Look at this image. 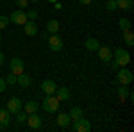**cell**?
I'll return each instance as SVG.
<instances>
[{
  "mask_svg": "<svg viewBox=\"0 0 134 132\" xmlns=\"http://www.w3.org/2000/svg\"><path fill=\"white\" fill-rule=\"evenodd\" d=\"M2 64H4V54L0 52V66H2Z\"/></svg>",
  "mask_w": 134,
  "mask_h": 132,
  "instance_id": "e575fe53",
  "label": "cell"
},
{
  "mask_svg": "<svg viewBox=\"0 0 134 132\" xmlns=\"http://www.w3.org/2000/svg\"><path fill=\"white\" fill-rule=\"evenodd\" d=\"M5 88H7V82H5V79H2V77H0V93L5 91Z\"/></svg>",
  "mask_w": 134,
  "mask_h": 132,
  "instance_id": "4dcf8cb0",
  "label": "cell"
},
{
  "mask_svg": "<svg viewBox=\"0 0 134 132\" xmlns=\"http://www.w3.org/2000/svg\"><path fill=\"white\" fill-rule=\"evenodd\" d=\"M105 7H107V11H116V9H118V5H116V0H107Z\"/></svg>",
  "mask_w": 134,
  "mask_h": 132,
  "instance_id": "4316f807",
  "label": "cell"
},
{
  "mask_svg": "<svg viewBox=\"0 0 134 132\" xmlns=\"http://www.w3.org/2000/svg\"><path fill=\"white\" fill-rule=\"evenodd\" d=\"M118 25H120V29H122V31H127V29H131V21L127 20V18H122V20L118 21Z\"/></svg>",
  "mask_w": 134,
  "mask_h": 132,
  "instance_id": "cb8c5ba5",
  "label": "cell"
},
{
  "mask_svg": "<svg viewBox=\"0 0 134 132\" xmlns=\"http://www.w3.org/2000/svg\"><path fill=\"white\" fill-rule=\"evenodd\" d=\"M23 111L27 112V114H32V112H38V102L34 100H29L23 104Z\"/></svg>",
  "mask_w": 134,
  "mask_h": 132,
  "instance_id": "e0dca14e",
  "label": "cell"
},
{
  "mask_svg": "<svg viewBox=\"0 0 134 132\" xmlns=\"http://www.w3.org/2000/svg\"><path fill=\"white\" fill-rule=\"evenodd\" d=\"M54 95H55V98L59 102H64V100L70 98V89H68V88H57Z\"/></svg>",
  "mask_w": 134,
  "mask_h": 132,
  "instance_id": "5bb4252c",
  "label": "cell"
},
{
  "mask_svg": "<svg viewBox=\"0 0 134 132\" xmlns=\"http://www.w3.org/2000/svg\"><path fill=\"white\" fill-rule=\"evenodd\" d=\"M23 68H25V64H23V61H21L20 57H14V59H11V61H9V70H11V73L20 75V73H23Z\"/></svg>",
  "mask_w": 134,
  "mask_h": 132,
  "instance_id": "5b68a950",
  "label": "cell"
},
{
  "mask_svg": "<svg viewBox=\"0 0 134 132\" xmlns=\"http://www.w3.org/2000/svg\"><path fill=\"white\" fill-rule=\"evenodd\" d=\"M5 82H7L9 86L16 84V75H14V73H9V75H7V79H5Z\"/></svg>",
  "mask_w": 134,
  "mask_h": 132,
  "instance_id": "83f0119b",
  "label": "cell"
},
{
  "mask_svg": "<svg viewBox=\"0 0 134 132\" xmlns=\"http://www.w3.org/2000/svg\"><path fill=\"white\" fill-rule=\"evenodd\" d=\"M9 122H11V112L7 109H4V107H0V123L9 127Z\"/></svg>",
  "mask_w": 134,
  "mask_h": 132,
  "instance_id": "ac0fdd59",
  "label": "cell"
},
{
  "mask_svg": "<svg viewBox=\"0 0 134 132\" xmlns=\"http://www.w3.org/2000/svg\"><path fill=\"white\" fill-rule=\"evenodd\" d=\"M48 45H50L52 52L63 50V38L57 36V34H50V36H48Z\"/></svg>",
  "mask_w": 134,
  "mask_h": 132,
  "instance_id": "8992f818",
  "label": "cell"
},
{
  "mask_svg": "<svg viewBox=\"0 0 134 132\" xmlns=\"http://www.w3.org/2000/svg\"><path fill=\"white\" fill-rule=\"evenodd\" d=\"M41 107L45 109L47 112H57L59 111V100L55 98V95H47L45 100L41 102Z\"/></svg>",
  "mask_w": 134,
  "mask_h": 132,
  "instance_id": "6da1fadb",
  "label": "cell"
},
{
  "mask_svg": "<svg viewBox=\"0 0 134 132\" xmlns=\"http://www.w3.org/2000/svg\"><path fill=\"white\" fill-rule=\"evenodd\" d=\"M16 4H18V7H20V9H25V7L29 5V0H18Z\"/></svg>",
  "mask_w": 134,
  "mask_h": 132,
  "instance_id": "f546056e",
  "label": "cell"
},
{
  "mask_svg": "<svg viewBox=\"0 0 134 132\" xmlns=\"http://www.w3.org/2000/svg\"><path fill=\"white\" fill-rule=\"evenodd\" d=\"M5 105H7L5 109H7L11 114H16V112H20L21 109H23V104H21V100H20V98H16V96H14V98H9V102H7Z\"/></svg>",
  "mask_w": 134,
  "mask_h": 132,
  "instance_id": "277c9868",
  "label": "cell"
},
{
  "mask_svg": "<svg viewBox=\"0 0 134 132\" xmlns=\"http://www.w3.org/2000/svg\"><path fill=\"white\" fill-rule=\"evenodd\" d=\"M5 129H7V127H5L4 123H0V130H5Z\"/></svg>",
  "mask_w": 134,
  "mask_h": 132,
  "instance_id": "d590c367",
  "label": "cell"
},
{
  "mask_svg": "<svg viewBox=\"0 0 134 132\" xmlns=\"http://www.w3.org/2000/svg\"><path fill=\"white\" fill-rule=\"evenodd\" d=\"M9 25V16H4V14H0V31L2 29H5Z\"/></svg>",
  "mask_w": 134,
  "mask_h": 132,
  "instance_id": "d4e9b609",
  "label": "cell"
},
{
  "mask_svg": "<svg viewBox=\"0 0 134 132\" xmlns=\"http://www.w3.org/2000/svg\"><path fill=\"white\" fill-rule=\"evenodd\" d=\"M0 43H2V34H0Z\"/></svg>",
  "mask_w": 134,
  "mask_h": 132,
  "instance_id": "74e56055",
  "label": "cell"
},
{
  "mask_svg": "<svg viewBox=\"0 0 134 132\" xmlns=\"http://www.w3.org/2000/svg\"><path fill=\"white\" fill-rule=\"evenodd\" d=\"M70 122H72V118H70V114H66V112H61V114L57 116V120H55L57 127H63V129H66V127L70 125Z\"/></svg>",
  "mask_w": 134,
  "mask_h": 132,
  "instance_id": "4fadbf2b",
  "label": "cell"
},
{
  "mask_svg": "<svg viewBox=\"0 0 134 132\" xmlns=\"http://www.w3.org/2000/svg\"><path fill=\"white\" fill-rule=\"evenodd\" d=\"M59 31V21L57 20H48L47 21V32L48 34H57Z\"/></svg>",
  "mask_w": 134,
  "mask_h": 132,
  "instance_id": "d6986e66",
  "label": "cell"
},
{
  "mask_svg": "<svg viewBox=\"0 0 134 132\" xmlns=\"http://www.w3.org/2000/svg\"><path fill=\"white\" fill-rule=\"evenodd\" d=\"M84 47H86L90 52H95L98 47H100V43H98V39H97V38H88V39H86V43H84Z\"/></svg>",
  "mask_w": 134,
  "mask_h": 132,
  "instance_id": "2e32d148",
  "label": "cell"
},
{
  "mask_svg": "<svg viewBox=\"0 0 134 132\" xmlns=\"http://www.w3.org/2000/svg\"><path fill=\"white\" fill-rule=\"evenodd\" d=\"M118 95H120V98L125 100L127 96H129V89H127V86L125 84H120V88H118Z\"/></svg>",
  "mask_w": 134,
  "mask_h": 132,
  "instance_id": "603a6c76",
  "label": "cell"
},
{
  "mask_svg": "<svg viewBox=\"0 0 134 132\" xmlns=\"http://www.w3.org/2000/svg\"><path fill=\"white\" fill-rule=\"evenodd\" d=\"M79 2H81L82 5H90V4H91V0H79Z\"/></svg>",
  "mask_w": 134,
  "mask_h": 132,
  "instance_id": "d6a6232c",
  "label": "cell"
},
{
  "mask_svg": "<svg viewBox=\"0 0 134 132\" xmlns=\"http://www.w3.org/2000/svg\"><path fill=\"white\" fill-rule=\"evenodd\" d=\"M73 130H77V132H90V130H91V123L88 122V120H84V118H79V120H75V123H73Z\"/></svg>",
  "mask_w": 134,
  "mask_h": 132,
  "instance_id": "ba28073f",
  "label": "cell"
},
{
  "mask_svg": "<svg viewBox=\"0 0 134 132\" xmlns=\"http://www.w3.org/2000/svg\"><path fill=\"white\" fill-rule=\"evenodd\" d=\"M55 89H57V86H55L54 81H43L41 82V91L45 93V95H54Z\"/></svg>",
  "mask_w": 134,
  "mask_h": 132,
  "instance_id": "7c38bea8",
  "label": "cell"
},
{
  "mask_svg": "<svg viewBox=\"0 0 134 132\" xmlns=\"http://www.w3.org/2000/svg\"><path fill=\"white\" fill-rule=\"evenodd\" d=\"M9 21H13L14 25H23V23L27 21V13H23V9L14 11V13L9 16Z\"/></svg>",
  "mask_w": 134,
  "mask_h": 132,
  "instance_id": "52a82bcc",
  "label": "cell"
},
{
  "mask_svg": "<svg viewBox=\"0 0 134 132\" xmlns=\"http://www.w3.org/2000/svg\"><path fill=\"white\" fill-rule=\"evenodd\" d=\"M31 82H32L31 77H29L25 71H23V73H20V75H16V84H20L21 88H29V86H31Z\"/></svg>",
  "mask_w": 134,
  "mask_h": 132,
  "instance_id": "9a60e30c",
  "label": "cell"
},
{
  "mask_svg": "<svg viewBox=\"0 0 134 132\" xmlns=\"http://www.w3.org/2000/svg\"><path fill=\"white\" fill-rule=\"evenodd\" d=\"M48 36H50V34H48L47 31H45V32H41V38H43V39H48Z\"/></svg>",
  "mask_w": 134,
  "mask_h": 132,
  "instance_id": "836d02e7",
  "label": "cell"
},
{
  "mask_svg": "<svg viewBox=\"0 0 134 132\" xmlns=\"http://www.w3.org/2000/svg\"><path fill=\"white\" fill-rule=\"evenodd\" d=\"M23 31H25L27 36H36V34H40V32H38V23H36L34 20L25 21V23H23Z\"/></svg>",
  "mask_w": 134,
  "mask_h": 132,
  "instance_id": "30bf717a",
  "label": "cell"
},
{
  "mask_svg": "<svg viewBox=\"0 0 134 132\" xmlns=\"http://www.w3.org/2000/svg\"><path fill=\"white\" fill-rule=\"evenodd\" d=\"M16 122H18V123H25V122H27V112H25V111H23V112H16Z\"/></svg>",
  "mask_w": 134,
  "mask_h": 132,
  "instance_id": "484cf974",
  "label": "cell"
},
{
  "mask_svg": "<svg viewBox=\"0 0 134 132\" xmlns=\"http://www.w3.org/2000/svg\"><path fill=\"white\" fill-rule=\"evenodd\" d=\"M132 4H134V0H116L118 9H124V11L132 9Z\"/></svg>",
  "mask_w": 134,
  "mask_h": 132,
  "instance_id": "44dd1931",
  "label": "cell"
},
{
  "mask_svg": "<svg viewBox=\"0 0 134 132\" xmlns=\"http://www.w3.org/2000/svg\"><path fill=\"white\" fill-rule=\"evenodd\" d=\"M29 2H38V0H29Z\"/></svg>",
  "mask_w": 134,
  "mask_h": 132,
  "instance_id": "8d00e7d4",
  "label": "cell"
},
{
  "mask_svg": "<svg viewBox=\"0 0 134 132\" xmlns=\"http://www.w3.org/2000/svg\"><path fill=\"white\" fill-rule=\"evenodd\" d=\"M118 71V73H116V77H118V84H125V86H127V84H131V82H132V71L131 70H127V68H122V70H116Z\"/></svg>",
  "mask_w": 134,
  "mask_h": 132,
  "instance_id": "3957f363",
  "label": "cell"
},
{
  "mask_svg": "<svg viewBox=\"0 0 134 132\" xmlns=\"http://www.w3.org/2000/svg\"><path fill=\"white\" fill-rule=\"evenodd\" d=\"M113 55H114V62H116L120 68H124V66H127V64L131 62V54L125 50V48H116Z\"/></svg>",
  "mask_w": 134,
  "mask_h": 132,
  "instance_id": "7a4b0ae2",
  "label": "cell"
},
{
  "mask_svg": "<svg viewBox=\"0 0 134 132\" xmlns=\"http://www.w3.org/2000/svg\"><path fill=\"white\" fill-rule=\"evenodd\" d=\"M107 64H109V66H111V70H114V71H116V70H118V68H120V66H118V64H116V62H114L113 59H111V61L107 62Z\"/></svg>",
  "mask_w": 134,
  "mask_h": 132,
  "instance_id": "1f68e13d",
  "label": "cell"
},
{
  "mask_svg": "<svg viewBox=\"0 0 134 132\" xmlns=\"http://www.w3.org/2000/svg\"><path fill=\"white\" fill-rule=\"evenodd\" d=\"M97 52H98V57H100L104 62H109L113 59V50H111L109 47H98Z\"/></svg>",
  "mask_w": 134,
  "mask_h": 132,
  "instance_id": "8fae6325",
  "label": "cell"
},
{
  "mask_svg": "<svg viewBox=\"0 0 134 132\" xmlns=\"http://www.w3.org/2000/svg\"><path fill=\"white\" fill-rule=\"evenodd\" d=\"M43 123V118L41 116H38L36 112H32V114H27V125L31 127V129H40Z\"/></svg>",
  "mask_w": 134,
  "mask_h": 132,
  "instance_id": "9c48e42d",
  "label": "cell"
},
{
  "mask_svg": "<svg viewBox=\"0 0 134 132\" xmlns=\"http://www.w3.org/2000/svg\"><path fill=\"white\" fill-rule=\"evenodd\" d=\"M124 41L127 43V47H132V45H134V34H132L131 29L124 31Z\"/></svg>",
  "mask_w": 134,
  "mask_h": 132,
  "instance_id": "7402d4cb",
  "label": "cell"
},
{
  "mask_svg": "<svg viewBox=\"0 0 134 132\" xmlns=\"http://www.w3.org/2000/svg\"><path fill=\"white\" fill-rule=\"evenodd\" d=\"M38 18V11H29L27 13V20H36Z\"/></svg>",
  "mask_w": 134,
  "mask_h": 132,
  "instance_id": "f1b7e54d",
  "label": "cell"
},
{
  "mask_svg": "<svg viewBox=\"0 0 134 132\" xmlns=\"http://www.w3.org/2000/svg\"><path fill=\"white\" fill-rule=\"evenodd\" d=\"M68 114H70V118L75 122V120H79V118H82V116H84V111L81 109V107H72Z\"/></svg>",
  "mask_w": 134,
  "mask_h": 132,
  "instance_id": "ffe728a7",
  "label": "cell"
}]
</instances>
